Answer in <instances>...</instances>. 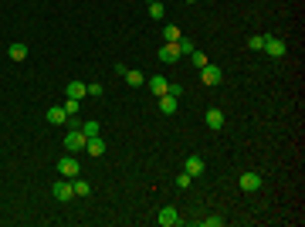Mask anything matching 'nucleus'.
<instances>
[{
    "label": "nucleus",
    "instance_id": "obj_19",
    "mask_svg": "<svg viewBox=\"0 0 305 227\" xmlns=\"http://www.w3.org/2000/svg\"><path fill=\"white\" fill-rule=\"evenodd\" d=\"M61 109L68 112V119H72V115L81 112V98H65V105H61Z\"/></svg>",
    "mask_w": 305,
    "mask_h": 227
},
{
    "label": "nucleus",
    "instance_id": "obj_17",
    "mask_svg": "<svg viewBox=\"0 0 305 227\" xmlns=\"http://www.w3.org/2000/svg\"><path fill=\"white\" fill-rule=\"evenodd\" d=\"M48 122H51V126H61V122H68V112H65V109H48Z\"/></svg>",
    "mask_w": 305,
    "mask_h": 227
},
{
    "label": "nucleus",
    "instance_id": "obj_6",
    "mask_svg": "<svg viewBox=\"0 0 305 227\" xmlns=\"http://www.w3.org/2000/svg\"><path fill=\"white\" fill-rule=\"evenodd\" d=\"M261 51H268L271 58H285V41L275 38V34H268V38H265V48H261Z\"/></svg>",
    "mask_w": 305,
    "mask_h": 227
},
{
    "label": "nucleus",
    "instance_id": "obj_13",
    "mask_svg": "<svg viewBox=\"0 0 305 227\" xmlns=\"http://www.w3.org/2000/svg\"><path fill=\"white\" fill-rule=\"evenodd\" d=\"M65 95H68V98H85V95H88V85H85V81H68Z\"/></svg>",
    "mask_w": 305,
    "mask_h": 227
},
{
    "label": "nucleus",
    "instance_id": "obj_30",
    "mask_svg": "<svg viewBox=\"0 0 305 227\" xmlns=\"http://www.w3.org/2000/svg\"><path fill=\"white\" fill-rule=\"evenodd\" d=\"M187 3H193V0H187Z\"/></svg>",
    "mask_w": 305,
    "mask_h": 227
},
{
    "label": "nucleus",
    "instance_id": "obj_20",
    "mask_svg": "<svg viewBox=\"0 0 305 227\" xmlns=\"http://www.w3.org/2000/svg\"><path fill=\"white\" fill-rule=\"evenodd\" d=\"M78 129H81V133H85V136H98V133H102V126H98L95 119H88V122H81Z\"/></svg>",
    "mask_w": 305,
    "mask_h": 227
},
{
    "label": "nucleus",
    "instance_id": "obj_8",
    "mask_svg": "<svg viewBox=\"0 0 305 227\" xmlns=\"http://www.w3.org/2000/svg\"><path fill=\"white\" fill-rule=\"evenodd\" d=\"M241 190L244 193H254V190H261V173H241Z\"/></svg>",
    "mask_w": 305,
    "mask_h": 227
},
{
    "label": "nucleus",
    "instance_id": "obj_23",
    "mask_svg": "<svg viewBox=\"0 0 305 227\" xmlns=\"http://www.w3.org/2000/svg\"><path fill=\"white\" fill-rule=\"evenodd\" d=\"M248 48H251V51H261V48H265V38H261V34H251V38H248Z\"/></svg>",
    "mask_w": 305,
    "mask_h": 227
},
{
    "label": "nucleus",
    "instance_id": "obj_25",
    "mask_svg": "<svg viewBox=\"0 0 305 227\" xmlns=\"http://www.w3.org/2000/svg\"><path fill=\"white\" fill-rule=\"evenodd\" d=\"M176 48H180V55H190V51H193V41L190 38H180V41H176Z\"/></svg>",
    "mask_w": 305,
    "mask_h": 227
},
{
    "label": "nucleus",
    "instance_id": "obj_11",
    "mask_svg": "<svg viewBox=\"0 0 305 227\" xmlns=\"http://www.w3.org/2000/svg\"><path fill=\"white\" fill-rule=\"evenodd\" d=\"M156 221H159V227H176L180 224V214H176V207H163Z\"/></svg>",
    "mask_w": 305,
    "mask_h": 227
},
{
    "label": "nucleus",
    "instance_id": "obj_27",
    "mask_svg": "<svg viewBox=\"0 0 305 227\" xmlns=\"http://www.w3.org/2000/svg\"><path fill=\"white\" fill-rule=\"evenodd\" d=\"M176 187H180V190H190V176H187V173H180V176H176Z\"/></svg>",
    "mask_w": 305,
    "mask_h": 227
},
{
    "label": "nucleus",
    "instance_id": "obj_26",
    "mask_svg": "<svg viewBox=\"0 0 305 227\" xmlns=\"http://www.w3.org/2000/svg\"><path fill=\"white\" fill-rule=\"evenodd\" d=\"M102 92H105V88H102L98 81H92V85H88V95H92V98H102Z\"/></svg>",
    "mask_w": 305,
    "mask_h": 227
},
{
    "label": "nucleus",
    "instance_id": "obj_2",
    "mask_svg": "<svg viewBox=\"0 0 305 227\" xmlns=\"http://www.w3.org/2000/svg\"><path fill=\"white\" fill-rule=\"evenodd\" d=\"M85 139H88V136L81 133V129H72V133L65 136V150L68 152H81L85 150Z\"/></svg>",
    "mask_w": 305,
    "mask_h": 227
},
{
    "label": "nucleus",
    "instance_id": "obj_12",
    "mask_svg": "<svg viewBox=\"0 0 305 227\" xmlns=\"http://www.w3.org/2000/svg\"><path fill=\"white\" fill-rule=\"evenodd\" d=\"M85 152H88V156H102V152H105V139H102V136H88V139H85Z\"/></svg>",
    "mask_w": 305,
    "mask_h": 227
},
{
    "label": "nucleus",
    "instance_id": "obj_18",
    "mask_svg": "<svg viewBox=\"0 0 305 227\" xmlns=\"http://www.w3.org/2000/svg\"><path fill=\"white\" fill-rule=\"evenodd\" d=\"M72 190H75V197H88V193H92L88 180H81V176H75V180H72Z\"/></svg>",
    "mask_w": 305,
    "mask_h": 227
},
{
    "label": "nucleus",
    "instance_id": "obj_28",
    "mask_svg": "<svg viewBox=\"0 0 305 227\" xmlns=\"http://www.w3.org/2000/svg\"><path fill=\"white\" fill-rule=\"evenodd\" d=\"M224 224V217H204V227H221Z\"/></svg>",
    "mask_w": 305,
    "mask_h": 227
},
{
    "label": "nucleus",
    "instance_id": "obj_7",
    "mask_svg": "<svg viewBox=\"0 0 305 227\" xmlns=\"http://www.w3.org/2000/svg\"><path fill=\"white\" fill-rule=\"evenodd\" d=\"M146 85H150V92L156 95V98L170 92V78H163V75H152V78H146Z\"/></svg>",
    "mask_w": 305,
    "mask_h": 227
},
{
    "label": "nucleus",
    "instance_id": "obj_10",
    "mask_svg": "<svg viewBox=\"0 0 305 227\" xmlns=\"http://www.w3.org/2000/svg\"><path fill=\"white\" fill-rule=\"evenodd\" d=\"M204 122H207V129H214V133H221V129H224V112H221V109H207V115H204Z\"/></svg>",
    "mask_w": 305,
    "mask_h": 227
},
{
    "label": "nucleus",
    "instance_id": "obj_15",
    "mask_svg": "<svg viewBox=\"0 0 305 227\" xmlns=\"http://www.w3.org/2000/svg\"><path fill=\"white\" fill-rule=\"evenodd\" d=\"M7 58H10V61H24V58H27V44H20V41H14V44L7 48Z\"/></svg>",
    "mask_w": 305,
    "mask_h": 227
},
{
    "label": "nucleus",
    "instance_id": "obj_4",
    "mask_svg": "<svg viewBox=\"0 0 305 227\" xmlns=\"http://www.w3.org/2000/svg\"><path fill=\"white\" fill-rule=\"evenodd\" d=\"M221 78H224V72H221L217 65H210V61L200 68V81H204V85H221Z\"/></svg>",
    "mask_w": 305,
    "mask_h": 227
},
{
    "label": "nucleus",
    "instance_id": "obj_16",
    "mask_svg": "<svg viewBox=\"0 0 305 227\" xmlns=\"http://www.w3.org/2000/svg\"><path fill=\"white\" fill-rule=\"evenodd\" d=\"M126 85H133V88H139V85H146V75H143V72H139V68H136V72H126Z\"/></svg>",
    "mask_w": 305,
    "mask_h": 227
},
{
    "label": "nucleus",
    "instance_id": "obj_22",
    "mask_svg": "<svg viewBox=\"0 0 305 227\" xmlns=\"http://www.w3.org/2000/svg\"><path fill=\"white\" fill-rule=\"evenodd\" d=\"M163 14H166V10H163V3H159V0H152V3H150V17L152 20H163Z\"/></svg>",
    "mask_w": 305,
    "mask_h": 227
},
{
    "label": "nucleus",
    "instance_id": "obj_9",
    "mask_svg": "<svg viewBox=\"0 0 305 227\" xmlns=\"http://www.w3.org/2000/svg\"><path fill=\"white\" fill-rule=\"evenodd\" d=\"M159 61H163V65H173V61H180V48H176V44H173V41H166V44H163V48H159Z\"/></svg>",
    "mask_w": 305,
    "mask_h": 227
},
{
    "label": "nucleus",
    "instance_id": "obj_3",
    "mask_svg": "<svg viewBox=\"0 0 305 227\" xmlns=\"http://www.w3.org/2000/svg\"><path fill=\"white\" fill-rule=\"evenodd\" d=\"M204 170H207V163H204L200 156H187V163H183V173H187L190 180H197V176H204Z\"/></svg>",
    "mask_w": 305,
    "mask_h": 227
},
{
    "label": "nucleus",
    "instance_id": "obj_5",
    "mask_svg": "<svg viewBox=\"0 0 305 227\" xmlns=\"http://www.w3.org/2000/svg\"><path fill=\"white\" fill-rule=\"evenodd\" d=\"M58 170H61V176L75 180V176H78V159H75V152H68L65 159H58Z\"/></svg>",
    "mask_w": 305,
    "mask_h": 227
},
{
    "label": "nucleus",
    "instance_id": "obj_14",
    "mask_svg": "<svg viewBox=\"0 0 305 227\" xmlns=\"http://www.w3.org/2000/svg\"><path fill=\"white\" fill-rule=\"evenodd\" d=\"M159 109H163V115H173L176 109H180V98H173V95H159Z\"/></svg>",
    "mask_w": 305,
    "mask_h": 227
},
{
    "label": "nucleus",
    "instance_id": "obj_31",
    "mask_svg": "<svg viewBox=\"0 0 305 227\" xmlns=\"http://www.w3.org/2000/svg\"><path fill=\"white\" fill-rule=\"evenodd\" d=\"M150 3H152V0H150Z\"/></svg>",
    "mask_w": 305,
    "mask_h": 227
},
{
    "label": "nucleus",
    "instance_id": "obj_29",
    "mask_svg": "<svg viewBox=\"0 0 305 227\" xmlns=\"http://www.w3.org/2000/svg\"><path fill=\"white\" fill-rule=\"evenodd\" d=\"M166 95H173V98H180V95H183V85H176V81H170V92Z\"/></svg>",
    "mask_w": 305,
    "mask_h": 227
},
{
    "label": "nucleus",
    "instance_id": "obj_1",
    "mask_svg": "<svg viewBox=\"0 0 305 227\" xmlns=\"http://www.w3.org/2000/svg\"><path fill=\"white\" fill-rule=\"evenodd\" d=\"M51 193H55V200H58V204H68V200L75 197V190H72V183H68V176H65V180H55Z\"/></svg>",
    "mask_w": 305,
    "mask_h": 227
},
{
    "label": "nucleus",
    "instance_id": "obj_24",
    "mask_svg": "<svg viewBox=\"0 0 305 227\" xmlns=\"http://www.w3.org/2000/svg\"><path fill=\"white\" fill-rule=\"evenodd\" d=\"M190 61H193V65H197V68H204V65H207V55L193 48V51H190Z\"/></svg>",
    "mask_w": 305,
    "mask_h": 227
},
{
    "label": "nucleus",
    "instance_id": "obj_21",
    "mask_svg": "<svg viewBox=\"0 0 305 227\" xmlns=\"http://www.w3.org/2000/svg\"><path fill=\"white\" fill-rule=\"evenodd\" d=\"M163 38H166V41H173V44H176V41L183 38V34H180V27H173V24H166V27H163Z\"/></svg>",
    "mask_w": 305,
    "mask_h": 227
}]
</instances>
